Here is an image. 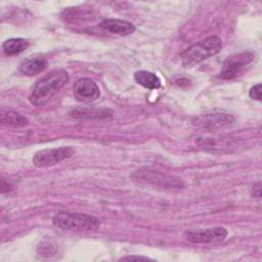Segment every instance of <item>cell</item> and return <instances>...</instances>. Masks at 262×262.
Returning <instances> with one entry per match:
<instances>
[{"label":"cell","instance_id":"1","mask_svg":"<svg viewBox=\"0 0 262 262\" xmlns=\"http://www.w3.org/2000/svg\"><path fill=\"white\" fill-rule=\"evenodd\" d=\"M69 74L63 69H55L42 77L33 88L30 102L35 106H42L69 82Z\"/></svg>","mask_w":262,"mask_h":262},{"label":"cell","instance_id":"2","mask_svg":"<svg viewBox=\"0 0 262 262\" xmlns=\"http://www.w3.org/2000/svg\"><path fill=\"white\" fill-rule=\"evenodd\" d=\"M222 48V40L217 36H209L189 46L181 54L184 67H193L217 54Z\"/></svg>","mask_w":262,"mask_h":262},{"label":"cell","instance_id":"3","mask_svg":"<svg viewBox=\"0 0 262 262\" xmlns=\"http://www.w3.org/2000/svg\"><path fill=\"white\" fill-rule=\"evenodd\" d=\"M55 227L70 231H91L100 227V220L82 213L58 212L52 218Z\"/></svg>","mask_w":262,"mask_h":262},{"label":"cell","instance_id":"4","mask_svg":"<svg viewBox=\"0 0 262 262\" xmlns=\"http://www.w3.org/2000/svg\"><path fill=\"white\" fill-rule=\"evenodd\" d=\"M131 178L139 183L149 184L155 187L163 188L165 190H179L183 187L181 179H178L174 176L166 175L160 171L150 169V168H140L133 172Z\"/></svg>","mask_w":262,"mask_h":262},{"label":"cell","instance_id":"5","mask_svg":"<svg viewBox=\"0 0 262 262\" xmlns=\"http://www.w3.org/2000/svg\"><path fill=\"white\" fill-rule=\"evenodd\" d=\"M254 59L255 53L252 51H243L228 56L222 64V69L218 75V78L223 80H230L237 77L244 72L248 64L254 61Z\"/></svg>","mask_w":262,"mask_h":262},{"label":"cell","instance_id":"6","mask_svg":"<svg viewBox=\"0 0 262 262\" xmlns=\"http://www.w3.org/2000/svg\"><path fill=\"white\" fill-rule=\"evenodd\" d=\"M234 121L235 118L231 114L224 112H214L200 115L193 118L192 124L204 130L215 131L231 126Z\"/></svg>","mask_w":262,"mask_h":262},{"label":"cell","instance_id":"7","mask_svg":"<svg viewBox=\"0 0 262 262\" xmlns=\"http://www.w3.org/2000/svg\"><path fill=\"white\" fill-rule=\"evenodd\" d=\"M75 154L74 148L61 146L56 148H46L37 151L33 157V164L37 168H47L71 158Z\"/></svg>","mask_w":262,"mask_h":262},{"label":"cell","instance_id":"8","mask_svg":"<svg viewBox=\"0 0 262 262\" xmlns=\"http://www.w3.org/2000/svg\"><path fill=\"white\" fill-rule=\"evenodd\" d=\"M73 94L78 101L90 103L98 99L100 90L93 80L89 78H80L73 86Z\"/></svg>","mask_w":262,"mask_h":262},{"label":"cell","instance_id":"9","mask_svg":"<svg viewBox=\"0 0 262 262\" xmlns=\"http://www.w3.org/2000/svg\"><path fill=\"white\" fill-rule=\"evenodd\" d=\"M184 235L186 239L191 243H217L225 239V237L227 236V230L222 226H215L207 229L186 231Z\"/></svg>","mask_w":262,"mask_h":262},{"label":"cell","instance_id":"10","mask_svg":"<svg viewBox=\"0 0 262 262\" xmlns=\"http://www.w3.org/2000/svg\"><path fill=\"white\" fill-rule=\"evenodd\" d=\"M99 27L110 33L120 36H127L135 31V26L133 24L117 18H105L99 24Z\"/></svg>","mask_w":262,"mask_h":262},{"label":"cell","instance_id":"11","mask_svg":"<svg viewBox=\"0 0 262 262\" xmlns=\"http://www.w3.org/2000/svg\"><path fill=\"white\" fill-rule=\"evenodd\" d=\"M61 16L64 21L74 24L90 20L94 17V13L89 7H69L62 11Z\"/></svg>","mask_w":262,"mask_h":262},{"label":"cell","instance_id":"12","mask_svg":"<svg viewBox=\"0 0 262 262\" xmlns=\"http://www.w3.org/2000/svg\"><path fill=\"white\" fill-rule=\"evenodd\" d=\"M47 66V62L42 57H29L21 61L19 64V71L29 77L36 76L40 73H42Z\"/></svg>","mask_w":262,"mask_h":262},{"label":"cell","instance_id":"13","mask_svg":"<svg viewBox=\"0 0 262 262\" xmlns=\"http://www.w3.org/2000/svg\"><path fill=\"white\" fill-rule=\"evenodd\" d=\"M134 80L144 88L158 89L161 87V80L159 77L148 71H137L134 74Z\"/></svg>","mask_w":262,"mask_h":262},{"label":"cell","instance_id":"14","mask_svg":"<svg viewBox=\"0 0 262 262\" xmlns=\"http://www.w3.org/2000/svg\"><path fill=\"white\" fill-rule=\"evenodd\" d=\"M0 122L8 127L21 128L29 124V121L23 115L13 111H3L0 115Z\"/></svg>","mask_w":262,"mask_h":262},{"label":"cell","instance_id":"15","mask_svg":"<svg viewBox=\"0 0 262 262\" xmlns=\"http://www.w3.org/2000/svg\"><path fill=\"white\" fill-rule=\"evenodd\" d=\"M29 46V41L23 39V38H12L6 40L2 44L3 51L6 55H16L24 50H26Z\"/></svg>","mask_w":262,"mask_h":262},{"label":"cell","instance_id":"16","mask_svg":"<svg viewBox=\"0 0 262 262\" xmlns=\"http://www.w3.org/2000/svg\"><path fill=\"white\" fill-rule=\"evenodd\" d=\"M74 118H107L112 117V112L107 110H89V108H78L70 113Z\"/></svg>","mask_w":262,"mask_h":262},{"label":"cell","instance_id":"17","mask_svg":"<svg viewBox=\"0 0 262 262\" xmlns=\"http://www.w3.org/2000/svg\"><path fill=\"white\" fill-rule=\"evenodd\" d=\"M38 253L40 256L44 257H51L55 255V246L50 242V241H44L42 242L37 249Z\"/></svg>","mask_w":262,"mask_h":262},{"label":"cell","instance_id":"18","mask_svg":"<svg viewBox=\"0 0 262 262\" xmlns=\"http://www.w3.org/2000/svg\"><path fill=\"white\" fill-rule=\"evenodd\" d=\"M249 95L253 99L261 100V84H257L253 86L249 91Z\"/></svg>","mask_w":262,"mask_h":262},{"label":"cell","instance_id":"19","mask_svg":"<svg viewBox=\"0 0 262 262\" xmlns=\"http://www.w3.org/2000/svg\"><path fill=\"white\" fill-rule=\"evenodd\" d=\"M251 194L254 198H260L261 196V182L260 181L254 183V185L251 189Z\"/></svg>","mask_w":262,"mask_h":262},{"label":"cell","instance_id":"20","mask_svg":"<svg viewBox=\"0 0 262 262\" xmlns=\"http://www.w3.org/2000/svg\"><path fill=\"white\" fill-rule=\"evenodd\" d=\"M133 261V260H151L148 257H144V256H126V257H122L120 258V261Z\"/></svg>","mask_w":262,"mask_h":262},{"label":"cell","instance_id":"21","mask_svg":"<svg viewBox=\"0 0 262 262\" xmlns=\"http://www.w3.org/2000/svg\"><path fill=\"white\" fill-rule=\"evenodd\" d=\"M11 189V185L9 183H6L5 180L2 178L1 179V192L4 193L6 191H9Z\"/></svg>","mask_w":262,"mask_h":262}]
</instances>
